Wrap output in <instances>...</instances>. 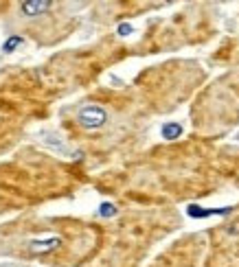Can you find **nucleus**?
Instances as JSON below:
<instances>
[{"mask_svg":"<svg viewBox=\"0 0 239 267\" xmlns=\"http://www.w3.org/2000/svg\"><path fill=\"white\" fill-rule=\"evenodd\" d=\"M77 123H79L83 130H101V127L108 123V112L101 108V105H86L77 112Z\"/></svg>","mask_w":239,"mask_h":267,"instance_id":"1","label":"nucleus"},{"mask_svg":"<svg viewBox=\"0 0 239 267\" xmlns=\"http://www.w3.org/2000/svg\"><path fill=\"white\" fill-rule=\"evenodd\" d=\"M163 136H165V138H176V136H180V125H167L165 130H163Z\"/></svg>","mask_w":239,"mask_h":267,"instance_id":"2","label":"nucleus"}]
</instances>
